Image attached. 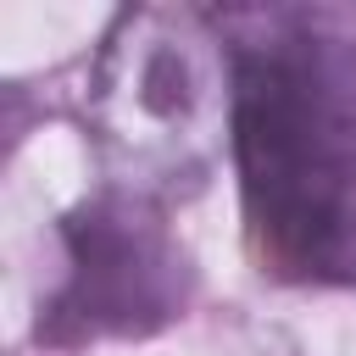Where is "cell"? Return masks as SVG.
<instances>
[{"instance_id":"6da1fadb","label":"cell","mask_w":356,"mask_h":356,"mask_svg":"<svg viewBox=\"0 0 356 356\" xmlns=\"http://www.w3.org/2000/svg\"><path fill=\"white\" fill-rule=\"evenodd\" d=\"M228 150L261 256L312 284H356V22L323 6L217 17Z\"/></svg>"},{"instance_id":"7a4b0ae2","label":"cell","mask_w":356,"mask_h":356,"mask_svg":"<svg viewBox=\"0 0 356 356\" xmlns=\"http://www.w3.org/2000/svg\"><path fill=\"white\" fill-rule=\"evenodd\" d=\"M89 89L95 128L134 178L189 172L234 111V67L217 17L167 6L122 11Z\"/></svg>"},{"instance_id":"3957f363","label":"cell","mask_w":356,"mask_h":356,"mask_svg":"<svg viewBox=\"0 0 356 356\" xmlns=\"http://www.w3.org/2000/svg\"><path fill=\"white\" fill-rule=\"evenodd\" d=\"M184 250L145 195H100L67 217V278L39 317L56 345L145 334L184 312Z\"/></svg>"}]
</instances>
